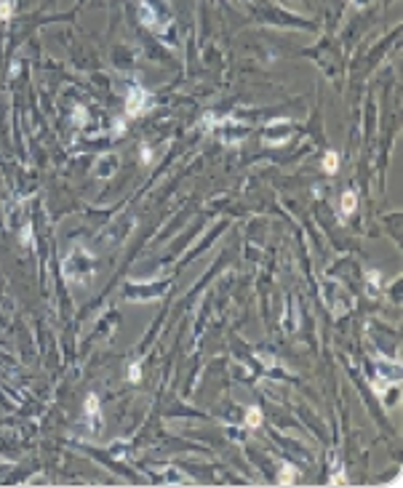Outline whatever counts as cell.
Returning a JSON list of instances; mask_svg holds the SVG:
<instances>
[{
  "mask_svg": "<svg viewBox=\"0 0 403 488\" xmlns=\"http://www.w3.org/2000/svg\"><path fill=\"white\" fill-rule=\"evenodd\" d=\"M139 19L147 30L153 32H166L171 24V8L168 0H142L139 3Z\"/></svg>",
  "mask_w": 403,
  "mask_h": 488,
  "instance_id": "1",
  "label": "cell"
},
{
  "mask_svg": "<svg viewBox=\"0 0 403 488\" xmlns=\"http://www.w3.org/2000/svg\"><path fill=\"white\" fill-rule=\"evenodd\" d=\"M64 267H78V272H72V269H64V275H67L70 280H80V283H88V280L93 278V269H96V261H93V256L83 248V246H75L70 251V256L67 261H64Z\"/></svg>",
  "mask_w": 403,
  "mask_h": 488,
  "instance_id": "2",
  "label": "cell"
},
{
  "mask_svg": "<svg viewBox=\"0 0 403 488\" xmlns=\"http://www.w3.org/2000/svg\"><path fill=\"white\" fill-rule=\"evenodd\" d=\"M377 373L379 376L374 379V392L377 395H385V390H390V387H395V384L400 382V368L395 363H390V360H385V358H377Z\"/></svg>",
  "mask_w": 403,
  "mask_h": 488,
  "instance_id": "3",
  "label": "cell"
},
{
  "mask_svg": "<svg viewBox=\"0 0 403 488\" xmlns=\"http://www.w3.org/2000/svg\"><path fill=\"white\" fill-rule=\"evenodd\" d=\"M149 91L142 88V86H131L128 93H126V115L128 118H139L142 112H147L149 107Z\"/></svg>",
  "mask_w": 403,
  "mask_h": 488,
  "instance_id": "4",
  "label": "cell"
},
{
  "mask_svg": "<svg viewBox=\"0 0 403 488\" xmlns=\"http://www.w3.org/2000/svg\"><path fill=\"white\" fill-rule=\"evenodd\" d=\"M86 416L91 421V427H102V408H99V398L93 395H86Z\"/></svg>",
  "mask_w": 403,
  "mask_h": 488,
  "instance_id": "5",
  "label": "cell"
},
{
  "mask_svg": "<svg viewBox=\"0 0 403 488\" xmlns=\"http://www.w3.org/2000/svg\"><path fill=\"white\" fill-rule=\"evenodd\" d=\"M323 171L326 174H336V171H339V155H336L334 149L323 155Z\"/></svg>",
  "mask_w": 403,
  "mask_h": 488,
  "instance_id": "6",
  "label": "cell"
},
{
  "mask_svg": "<svg viewBox=\"0 0 403 488\" xmlns=\"http://www.w3.org/2000/svg\"><path fill=\"white\" fill-rule=\"evenodd\" d=\"M355 205H358V198H355L352 190H347L342 195V213H344V216H350V213L355 211Z\"/></svg>",
  "mask_w": 403,
  "mask_h": 488,
  "instance_id": "7",
  "label": "cell"
},
{
  "mask_svg": "<svg viewBox=\"0 0 403 488\" xmlns=\"http://www.w3.org/2000/svg\"><path fill=\"white\" fill-rule=\"evenodd\" d=\"M294 480H296V467L283 464V467H280V477H278V483H280V485H291Z\"/></svg>",
  "mask_w": 403,
  "mask_h": 488,
  "instance_id": "8",
  "label": "cell"
},
{
  "mask_svg": "<svg viewBox=\"0 0 403 488\" xmlns=\"http://www.w3.org/2000/svg\"><path fill=\"white\" fill-rule=\"evenodd\" d=\"M366 280H369V294L374 296V294L379 291V286H382V272L369 269V272H366Z\"/></svg>",
  "mask_w": 403,
  "mask_h": 488,
  "instance_id": "9",
  "label": "cell"
},
{
  "mask_svg": "<svg viewBox=\"0 0 403 488\" xmlns=\"http://www.w3.org/2000/svg\"><path fill=\"white\" fill-rule=\"evenodd\" d=\"M259 424H262V411L254 406V408L246 411V427H248V429H257Z\"/></svg>",
  "mask_w": 403,
  "mask_h": 488,
  "instance_id": "10",
  "label": "cell"
},
{
  "mask_svg": "<svg viewBox=\"0 0 403 488\" xmlns=\"http://www.w3.org/2000/svg\"><path fill=\"white\" fill-rule=\"evenodd\" d=\"M329 483H331V485H347V477H344V470H342V467H336V475L329 477Z\"/></svg>",
  "mask_w": 403,
  "mask_h": 488,
  "instance_id": "11",
  "label": "cell"
},
{
  "mask_svg": "<svg viewBox=\"0 0 403 488\" xmlns=\"http://www.w3.org/2000/svg\"><path fill=\"white\" fill-rule=\"evenodd\" d=\"M142 379V368H139V363H128V382H139Z\"/></svg>",
  "mask_w": 403,
  "mask_h": 488,
  "instance_id": "12",
  "label": "cell"
},
{
  "mask_svg": "<svg viewBox=\"0 0 403 488\" xmlns=\"http://www.w3.org/2000/svg\"><path fill=\"white\" fill-rule=\"evenodd\" d=\"M11 14H14L11 3H8V0H0V19H11Z\"/></svg>",
  "mask_w": 403,
  "mask_h": 488,
  "instance_id": "13",
  "label": "cell"
},
{
  "mask_svg": "<svg viewBox=\"0 0 403 488\" xmlns=\"http://www.w3.org/2000/svg\"><path fill=\"white\" fill-rule=\"evenodd\" d=\"M142 163H144V166L153 163V152H149V147H142Z\"/></svg>",
  "mask_w": 403,
  "mask_h": 488,
  "instance_id": "14",
  "label": "cell"
},
{
  "mask_svg": "<svg viewBox=\"0 0 403 488\" xmlns=\"http://www.w3.org/2000/svg\"><path fill=\"white\" fill-rule=\"evenodd\" d=\"M30 238H32V227H30V224H27V227L22 230V243H24V246H27V243H30Z\"/></svg>",
  "mask_w": 403,
  "mask_h": 488,
  "instance_id": "15",
  "label": "cell"
},
{
  "mask_svg": "<svg viewBox=\"0 0 403 488\" xmlns=\"http://www.w3.org/2000/svg\"><path fill=\"white\" fill-rule=\"evenodd\" d=\"M83 120H86V110L78 107V112H75V123H83Z\"/></svg>",
  "mask_w": 403,
  "mask_h": 488,
  "instance_id": "16",
  "label": "cell"
},
{
  "mask_svg": "<svg viewBox=\"0 0 403 488\" xmlns=\"http://www.w3.org/2000/svg\"><path fill=\"white\" fill-rule=\"evenodd\" d=\"M120 134H126V123H115V136H120Z\"/></svg>",
  "mask_w": 403,
  "mask_h": 488,
  "instance_id": "17",
  "label": "cell"
},
{
  "mask_svg": "<svg viewBox=\"0 0 403 488\" xmlns=\"http://www.w3.org/2000/svg\"><path fill=\"white\" fill-rule=\"evenodd\" d=\"M350 3H355V0H350Z\"/></svg>",
  "mask_w": 403,
  "mask_h": 488,
  "instance_id": "18",
  "label": "cell"
}]
</instances>
